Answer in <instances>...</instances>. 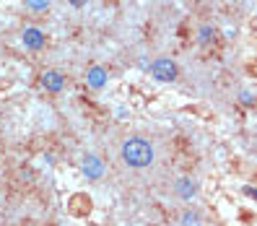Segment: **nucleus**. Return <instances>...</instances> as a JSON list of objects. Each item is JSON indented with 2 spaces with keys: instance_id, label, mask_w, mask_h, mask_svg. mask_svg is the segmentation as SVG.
I'll return each mask as SVG.
<instances>
[{
  "instance_id": "1",
  "label": "nucleus",
  "mask_w": 257,
  "mask_h": 226,
  "mask_svg": "<svg viewBox=\"0 0 257 226\" xmlns=\"http://www.w3.org/2000/svg\"><path fill=\"white\" fill-rule=\"evenodd\" d=\"M119 156H122L125 167H130L135 172H143L154 164L156 151H154V143H151L148 138H143V135H130V138L122 141Z\"/></svg>"
},
{
  "instance_id": "2",
  "label": "nucleus",
  "mask_w": 257,
  "mask_h": 226,
  "mask_svg": "<svg viewBox=\"0 0 257 226\" xmlns=\"http://www.w3.org/2000/svg\"><path fill=\"white\" fill-rule=\"evenodd\" d=\"M151 75H154V81L172 83V81L179 78V65L172 57H156L154 63H151Z\"/></svg>"
},
{
  "instance_id": "3",
  "label": "nucleus",
  "mask_w": 257,
  "mask_h": 226,
  "mask_svg": "<svg viewBox=\"0 0 257 226\" xmlns=\"http://www.w3.org/2000/svg\"><path fill=\"white\" fill-rule=\"evenodd\" d=\"M81 174L86 179H91V182L104 179L107 177V161H104L99 154H86V156H81Z\"/></svg>"
},
{
  "instance_id": "4",
  "label": "nucleus",
  "mask_w": 257,
  "mask_h": 226,
  "mask_svg": "<svg viewBox=\"0 0 257 226\" xmlns=\"http://www.w3.org/2000/svg\"><path fill=\"white\" fill-rule=\"evenodd\" d=\"M21 44L29 52H42L47 47V34H44L39 26H24L21 29Z\"/></svg>"
},
{
  "instance_id": "5",
  "label": "nucleus",
  "mask_w": 257,
  "mask_h": 226,
  "mask_svg": "<svg viewBox=\"0 0 257 226\" xmlns=\"http://www.w3.org/2000/svg\"><path fill=\"white\" fill-rule=\"evenodd\" d=\"M39 86H42L47 94H63V91H65V73H60V70H55V68L44 70V73L39 75Z\"/></svg>"
},
{
  "instance_id": "6",
  "label": "nucleus",
  "mask_w": 257,
  "mask_h": 226,
  "mask_svg": "<svg viewBox=\"0 0 257 226\" xmlns=\"http://www.w3.org/2000/svg\"><path fill=\"white\" fill-rule=\"evenodd\" d=\"M174 195L179 200H195V195H198V182H195L192 177L182 174L174 179Z\"/></svg>"
},
{
  "instance_id": "7",
  "label": "nucleus",
  "mask_w": 257,
  "mask_h": 226,
  "mask_svg": "<svg viewBox=\"0 0 257 226\" xmlns=\"http://www.w3.org/2000/svg\"><path fill=\"white\" fill-rule=\"evenodd\" d=\"M107 81H109L107 68H101V65H91V68L86 70V83H88V88H94V91H101V88L107 86Z\"/></svg>"
},
{
  "instance_id": "8",
  "label": "nucleus",
  "mask_w": 257,
  "mask_h": 226,
  "mask_svg": "<svg viewBox=\"0 0 257 226\" xmlns=\"http://www.w3.org/2000/svg\"><path fill=\"white\" fill-rule=\"evenodd\" d=\"M70 213L73 216H88L91 213V198L86 192H78L70 198Z\"/></svg>"
},
{
  "instance_id": "9",
  "label": "nucleus",
  "mask_w": 257,
  "mask_h": 226,
  "mask_svg": "<svg viewBox=\"0 0 257 226\" xmlns=\"http://www.w3.org/2000/svg\"><path fill=\"white\" fill-rule=\"evenodd\" d=\"M216 37H218V32H216L213 26H200V29H198V44H200V47H208V44H213Z\"/></svg>"
},
{
  "instance_id": "10",
  "label": "nucleus",
  "mask_w": 257,
  "mask_h": 226,
  "mask_svg": "<svg viewBox=\"0 0 257 226\" xmlns=\"http://www.w3.org/2000/svg\"><path fill=\"white\" fill-rule=\"evenodd\" d=\"M179 226H205V223H203V216L198 213V210L187 208L182 213V218H179Z\"/></svg>"
},
{
  "instance_id": "11",
  "label": "nucleus",
  "mask_w": 257,
  "mask_h": 226,
  "mask_svg": "<svg viewBox=\"0 0 257 226\" xmlns=\"http://www.w3.org/2000/svg\"><path fill=\"white\" fill-rule=\"evenodd\" d=\"M24 6L32 13H47L52 8V0H24Z\"/></svg>"
},
{
  "instance_id": "12",
  "label": "nucleus",
  "mask_w": 257,
  "mask_h": 226,
  "mask_svg": "<svg viewBox=\"0 0 257 226\" xmlns=\"http://www.w3.org/2000/svg\"><path fill=\"white\" fill-rule=\"evenodd\" d=\"M239 104L241 107H254V91L252 88H244V91L239 94Z\"/></svg>"
},
{
  "instance_id": "13",
  "label": "nucleus",
  "mask_w": 257,
  "mask_h": 226,
  "mask_svg": "<svg viewBox=\"0 0 257 226\" xmlns=\"http://www.w3.org/2000/svg\"><path fill=\"white\" fill-rule=\"evenodd\" d=\"M68 3H70L73 8H83V6L88 3V0H68Z\"/></svg>"
}]
</instances>
